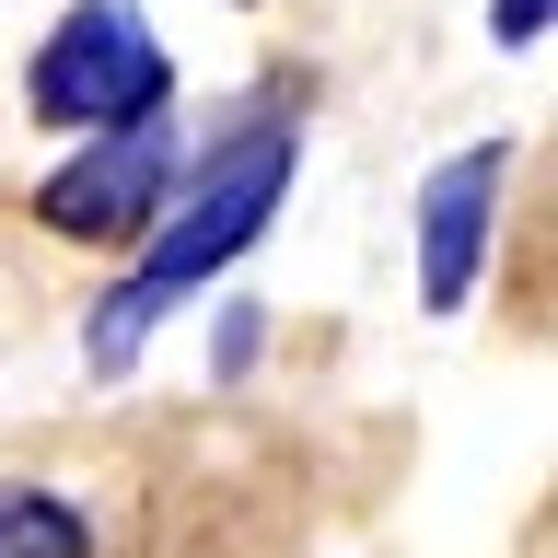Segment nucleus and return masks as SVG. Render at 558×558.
Returning a JSON list of instances; mask_svg holds the SVG:
<instances>
[{
    "mask_svg": "<svg viewBox=\"0 0 558 558\" xmlns=\"http://www.w3.org/2000/svg\"><path fill=\"white\" fill-rule=\"evenodd\" d=\"M547 24H558V0H488V47H500V59H523Z\"/></svg>",
    "mask_w": 558,
    "mask_h": 558,
    "instance_id": "7",
    "label": "nucleus"
},
{
    "mask_svg": "<svg viewBox=\"0 0 558 558\" xmlns=\"http://www.w3.org/2000/svg\"><path fill=\"white\" fill-rule=\"evenodd\" d=\"M0 558H94V512L47 477H0Z\"/></svg>",
    "mask_w": 558,
    "mask_h": 558,
    "instance_id": "5",
    "label": "nucleus"
},
{
    "mask_svg": "<svg viewBox=\"0 0 558 558\" xmlns=\"http://www.w3.org/2000/svg\"><path fill=\"white\" fill-rule=\"evenodd\" d=\"M500 174H512V140H465L418 174V314L453 326L488 279V221H500Z\"/></svg>",
    "mask_w": 558,
    "mask_h": 558,
    "instance_id": "4",
    "label": "nucleus"
},
{
    "mask_svg": "<svg viewBox=\"0 0 558 558\" xmlns=\"http://www.w3.org/2000/svg\"><path fill=\"white\" fill-rule=\"evenodd\" d=\"M186 174V117L151 105V117H117V129H82L59 163L35 174V221L59 244H140L151 209L174 198Z\"/></svg>",
    "mask_w": 558,
    "mask_h": 558,
    "instance_id": "3",
    "label": "nucleus"
},
{
    "mask_svg": "<svg viewBox=\"0 0 558 558\" xmlns=\"http://www.w3.org/2000/svg\"><path fill=\"white\" fill-rule=\"evenodd\" d=\"M291 174H303V117H291V105H256V117H233L221 140L186 151L174 198L151 209V233L129 244V279H105L94 314H82V361H94V384L140 373V349L268 244V221L291 209Z\"/></svg>",
    "mask_w": 558,
    "mask_h": 558,
    "instance_id": "1",
    "label": "nucleus"
},
{
    "mask_svg": "<svg viewBox=\"0 0 558 558\" xmlns=\"http://www.w3.org/2000/svg\"><path fill=\"white\" fill-rule=\"evenodd\" d=\"M256 338H268V303H221V326H209V373L244 384V373H256Z\"/></svg>",
    "mask_w": 558,
    "mask_h": 558,
    "instance_id": "6",
    "label": "nucleus"
},
{
    "mask_svg": "<svg viewBox=\"0 0 558 558\" xmlns=\"http://www.w3.org/2000/svg\"><path fill=\"white\" fill-rule=\"evenodd\" d=\"M174 105V47L151 35L140 0H70L59 24L35 35L24 59V117L47 140H82V129H117V117H151Z\"/></svg>",
    "mask_w": 558,
    "mask_h": 558,
    "instance_id": "2",
    "label": "nucleus"
}]
</instances>
